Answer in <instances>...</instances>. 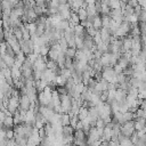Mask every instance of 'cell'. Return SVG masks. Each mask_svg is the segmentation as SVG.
<instances>
[{"label":"cell","mask_w":146,"mask_h":146,"mask_svg":"<svg viewBox=\"0 0 146 146\" xmlns=\"http://www.w3.org/2000/svg\"><path fill=\"white\" fill-rule=\"evenodd\" d=\"M99 62H100V64L103 65V67L110 66V54H108V52H104V54L100 56Z\"/></svg>","instance_id":"obj_9"},{"label":"cell","mask_w":146,"mask_h":146,"mask_svg":"<svg viewBox=\"0 0 146 146\" xmlns=\"http://www.w3.org/2000/svg\"><path fill=\"white\" fill-rule=\"evenodd\" d=\"M6 138L13 139L14 138V130L13 129H6Z\"/></svg>","instance_id":"obj_21"},{"label":"cell","mask_w":146,"mask_h":146,"mask_svg":"<svg viewBox=\"0 0 146 146\" xmlns=\"http://www.w3.org/2000/svg\"><path fill=\"white\" fill-rule=\"evenodd\" d=\"M136 117H146V110H141L139 107H137L136 112H135V119Z\"/></svg>","instance_id":"obj_16"},{"label":"cell","mask_w":146,"mask_h":146,"mask_svg":"<svg viewBox=\"0 0 146 146\" xmlns=\"http://www.w3.org/2000/svg\"><path fill=\"white\" fill-rule=\"evenodd\" d=\"M74 43H75V49H82L83 48V39L82 38L74 35Z\"/></svg>","instance_id":"obj_15"},{"label":"cell","mask_w":146,"mask_h":146,"mask_svg":"<svg viewBox=\"0 0 146 146\" xmlns=\"http://www.w3.org/2000/svg\"><path fill=\"white\" fill-rule=\"evenodd\" d=\"M87 34H88V33H87L86 29H84L83 26H81L80 24H76V25L74 26V35H75V36H80V38L83 39Z\"/></svg>","instance_id":"obj_3"},{"label":"cell","mask_w":146,"mask_h":146,"mask_svg":"<svg viewBox=\"0 0 146 146\" xmlns=\"http://www.w3.org/2000/svg\"><path fill=\"white\" fill-rule=\"evenodd\" d=\"M76 15H78V17H79L80 21H84V19H87V17H88L84 7H80V8L78 9V11H76Z\"/></svg>","instance_id":"obj_10"},{"label":"cell","mask_w":146,"mask_h":146,"mask_svg":"<svg viewBox=\"0 0 146 146\" xmlns=\"http://www.w3.org/2000/svg\"><path fill=\"white\" fill-rule=\"evenodd\" d=\"M76 116H78V120H80V121L84 120V119L88 116V108H86V107L81 106V107L79 108V111H78Z\"/></svg>","instance_id":"obj_8"},{"label":"cell","mask_w":146,"mask_h":146,"mask_svg":"<svg viewBox=\"0 0 146 146\" xmlns=\"http://www.w3.org/2000/svg\"><path fill=\"white\" fill-rule=\"evenodd\" d=\"M125 97H127V91H125V90H123V89H121V88L115 89L114 100H115L117 104H120V103L124 102V100H125Z\"/></svg>","instance_id":"obj_2"},{"label":"cell","mask_w":146,"mask_h":146,"mask_svg":"<svg viewBox=\"0 0 146 146\" xmlns=\"http://www.w3.org/2000/svg\"><path fill=\"white\" fill-rule=\"evenodd\" d=\"M59 122H60L62 127H63V125H68V124H70V116H68V114H67V113H62V114H60Z\"/></svg>","instance_id":"obj_12"},{"label":"cell","mask_w":146,"mask_h":146,"mask_svg":"<svg viewBox=\"0 0 146 146\" xmlns=\"http://www.w3.org/2000/svg\"><path fill=\"white\" fill-rule=\"evenodd\" d=\"M75 51H76V49H75V48H71V47H67V48L65 49V51H64V55H65L66 57H70V58H74V56H75Z\"/></svg>","instance_id":"obj_14"},{"label":"cell","mask_w":146,"mask_h":146,"mask_svg":"<svg viewBox=\"0 0 146 146\" xmlns=\"http://www.w3.org/2000/svg\"><path fill=\"white\" fill-rule=\"evenodd\" d=\"M30 105H31L30 98L26 95H21L19 96V105H18V108L24 110V111H27V110H30Z\"/></svg>","instance_id":"obj_1"},{"label":"cell","mask_w":146,"mask_h":146,"mask_svg":"<svg viewBox=\"0 0 146 146\" xmlns=\"http://www.w3.org/2000/svg\"><path fill=\"white\" fill-rule=\"evenodd\" d=\"M3 110H6V108H3V104H2V99L0 98V111H3Z\"/></svg>","instance_id":"obj_23"},{"label":"cell","mask_w":146,"mask_h":146,"mask_svg":"<svg viewBox=\"0 0 146 146\" xmlns=\"http://www.w3.org/2000/svg\"><path fill=\"white\" fill-rule=\"evenodd\" d=\"M99 146H102V144H100V145H99Z\"/></svg>","instance_id":"obj_27"},{"label":"cell","mask_w":146,"mask_h":146,"mask_svg":"<svg viewBox=\"0 0 146 146\" xmlns=\"http://www.w3.org/2000/svg\"><path fill=\"white\" fill-rule=\"evenodd\" d=\"M58 50H55V49H49V51H48V54H47V57H48V59H51V60H55L56 62V59H57V57H58Z\"/></svg>","instance_id":"obj_13"},{"label":"cell","mask_w":146,"mask_h":146,"mask_svg":"<svg viewBox=\"0 0 146 146\" xmlns=\"http://www.w3.org/2000/svg\"><path fill=\"white\" fill-rule=\"evenodd\" d=\"M0 29H2V18L0 17Z\"/></svg>","instance_id":"obj_25"},{"label":"cell","mask_w":146,"mask_h":146,"mask_svg":"<svg viewBox=\"0 0 146 146\" xmlns=\"http://www.w3.org/2000/svg\"><path fill=\"white\" fill-rule=\"evenodd\" d=\"M78 121H79V120H78V116H76V115L70 116V125H71V127L75 128V124H76V122H78Z\"/></svg>","instance_id":"obj_19"},{"label":"cell","mask_w":146,"mask_h":146,"mask_svg":"<svg viewBox=\"0 0 146 146\" xmlns=\"http://www.w3.org/2000/svg\"><path fill=\"white\" fill-rule=\"evenodd\" d=\"M91 25L94 29L96 30H100L102 29V21H100V15H95L91 19Z\"/></svg>","instance_id":"obj_6"},{"label":"cell","mask_w":146,"mask_h":146,"mask_svg":"<svg viewBox=\"0 0 146 146\" xmlns=\"http://www.w3.org/2000/svg\"><path fill=\"white\" fill-rule=\"evenodd\" d=\"M55 66H57V64H56V62H55V60L47 59V62H46V67H47V68L51 70V68H54Z\"/></svg>","instance_id":"obj_18"},{"label":"cell","mask_w":146,"mask_h":146,"mask_svg":"<svg viewBox=\"0 0 146 146\" xmlns=\"http://www.w3.org/2000/svg\"><path fill=\"white\" fill-rule=\"evenodd\" d=\"M59 5H63V3H66V0H56Z\"/></svg>","instance_id":"obj_24"},{"label":"cell","mask_w":146,"mask_h":146,"mask_svg":"<svg viewBox=\"0 0 146 146\" xmlns=\"http://www.w3.org/2000/svg\"><path fill=\"white\" fill-rule=\"evenodd\" d=\"M5 55L10 56V57H14V58H15V56H16L15 51L13 50V48H11L9 44H7V47H6V52H5Z\"/></svg>","instance_id":"obj_17"},{"label":"cell","mask_w":146,"mask_h":146,"mask_svg":"<svg viewBox=\"0 0 146 146\" xmlns=\"http://www.w3.org/2000/svg\"><path fill=\"white\" fill-rule=\"evenodd\" d=\"M1 59L3 60V63H5V65L7 67L10 68L11 66H14V63H15V58L14 57H10V56H7V55H2Z\"/></svg>","instance_id":"obj_7"},{"label":"cell","mask_w":146,"mask_h":146,"mask_svg":"<svg viewBox=\"0 0 146 146\" xmlns=\"http://www.w3.org/2000/svg\"><path fill=\"white\" fill-rule=\"evenodd\" d=\"M100 21H102V27L107 29L111 22V17L110 15H100Z\"/></svg>","instance_id":"obj_11"},{"label":"cell","mask_w":146,"mask_h":146,"mask_svg":"<svg viewBox=\"0 0 146 146\" xmlns=\"http://www.w3.org/2000/svg\"><path fill=\"white\" fill-rule=\"evenodd\" d=\"M80 146H88L87 144H82V145H80Z\"/></svg>","instance_id":"obj_26"},{"label":"cell","mask_w":146,"mask_h":146,"mask_svg":"<svg viewBox=\"0 0 146 146\" xmlns=\"http://www.w3.org/2000/svg\"><path fill=\"white\" fill-rule=\"evenodd\" d=\"M94 46H95V43H94L92 36H90V35L87 34V35L83 38V48H84V49H88V50H91Z\"/></svg>","instance_id":"obj_4"},{"label":"cell","mask_w":146,"mask_h":146,"mask_svg":"<svg viewBox=\"0 0 146 146\" xmlns=\"http://www.w3.org/2000/svg\"><path fill=\"white\" fill-rule=\"evenodd\" d=\"M2 125H3V129H13L14 128L13 115H6L2 121Z\"/></svg>","instance_id":"obj_5"},{"label":"cell","mask_w":146,"mask_h":146,"mask_svg":"<svg viewBox=\"0 0 146 146\" xmlns=\"http://www.w3.org/2000/svg\"><path fill=\"white\" fill-rule=\"evenodd\" d=\"M95 127H96V128H99V129H103V128L105 127V123H104V121H103L100 117H98V119L96 120V124H95Z\"/></svg>","instance_id":"obj_20"},{"label":"cell","mask_w":146,"mask_h":146,"mask_svg":"<svg viewBox=\"0 0 146 146\" xmlns=\"http://www.w3.org/2000/svg\"><path fill=\"white\" fill-rule=\"evenodd\" d=\"M113 71H114V73H115V74H119V73H122L123 68H122V67L116 63V64L113 66Z\"/></svg>","instance_id":"obj_22"}]
</instances>
